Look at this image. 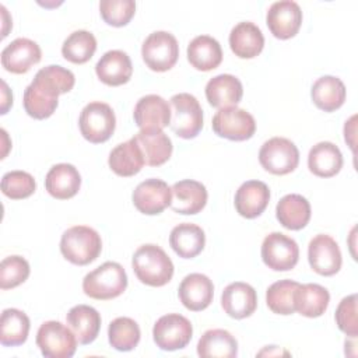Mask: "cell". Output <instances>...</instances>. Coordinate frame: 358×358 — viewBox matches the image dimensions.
Returning a JSON list of instances; mask_svg holds the SVG:
<instances>
[{"mask_svg":"<svg viewBox=\"0 0 358 358\" xmlns=\"http://www.w3.org/2000/svg\"><path fill=\"white\" fill-rule=\"evenodd\" d=\"M299 282L292 280H280L271 284L266 292L268 309L277 315H292L295 312L294 295Z\"/></svg>","mask_w":358,"mask_h":358,"instance_id":"39","label":"cell"},{"mask_svg":"<svg viewBox=\"0 0 358 358\" xmlns=\"http://www.w3.org/2000/svg\"><path fill=\"white\" fill-rule=\"evenodd\" d=\"M270 201V190L264 182L248 180L235 193V208L243 218L259 217Z\"/></svg>","mask_w":358,"mask_h":358,"instance_id":"21","label":"cell"},{"mask_svg":"<svg viewBox=\"0 0 358 358\" xmlns=\"http://www.w3.org/2000/svg\"><path fill=\"white\" fill-rule=\"evenodd\" d=\"M345 94L343 81L334 76H323L317 78L310 90L313 103L324 112H334L341 108L345 101Z\"/></svg>","mask_w":358,"mask_h":358,"instance_id":"34","label":"cell"},{"mask_svg":"<svg viewBox=\"0 0 358 358\" xmlns=\"http://www.w3.org/2000/svg\"><path fill=\"white\" fill-rule=\"evenodd\" d=\"M169 245L179 257L193 259L204 249L206 235L199 225L182 222L171 231Z\"/></svg>","mask_w":358,"mask_h":358,"instance_id":"27","label":"cell"},{"mask_svg":"<svg viewBox=\"0 0 358 358\" xmlns=\"http://www.w3.org/2000/svg\"><path fill=\"white\" fill-rule=\"evenodd\" d=\"M137 278L150 287H162L172 280L173 263L169 256L157 245L140 246L131 260Z\"/></svg>","mask_w":358,"mask_h":358,"instance_id":"2","label":"cell"},{"mask_svg":"<svg viewBox=\"0 0 358 358\" xmlns=\"http://www.w3.org/2000/svg\"><path fill=\"white\" fill-rule=\"evenodd\" d=\"M259 161L267 172L273 175H287L298 166L299 151L291 140L273 137L262 145Z\"/></svg>","mask_w":358,"mask_h":358,"instance_id":"9","label":"cell"},{"mask_svg":"<svg viewBox=\"0 0 358 358\" xmlns=\"http://www.w3.org/2000/svg\"><path fill=\"white\" fill-rule=\"evenodd\" d=\"M171 129L180 138H194L203 129V110L192 94L180 92L171 98Z\"/></svg>","mask_w":358,"mask_h":358,"instance_id":"5","label":"cell"},{"mask_svg":"<svg viewBox=\"0 0 358 358\" xmlns=\"http://www.w3.org/2000/svg\"><path fill=\"white\" fill-rule=\"evenodd\" d=\"M197 354L201 358H232L238 355V341L227 330H207L197 343Z\"/></svg>","mask_w":358,"mask_h":358,"instance_id":"35","label":"cell"},{"mask_svg":"<svg viewBox=\"0 0 358 358\" xmlns=\"http://www.w3.org/2000/svg\"><path fill=\"white\" fill-rule=\"evenodd\" d=\"M141 333L138 324L130 317H116L109 323L108 338L109 344L117 351H131L137 347Z\"/></svg>","mask_w":358,"mask_h":358,"instance_id":"38","label":"cell"},{"mask_svg":"<svg viewBox=\"0 0 358 358\" xmlns=\"http://www.w3.org/2000/svg\"><path fill=\"white\" fill-rule=\"evenodd\" d=\"M182 305L193 312L204 310L210 306L214 296L213 281L200 273L187 274L178 289Z\"/></svg>","mask_w":358,"mask_h":358,"instance_id":"18","label":"cell"},{"mask_svg":"<svg viewBox=\"0 0 358 358\" xmlns=\"http://www.w3.org/2000/svg\"><path fill=\"white\" fill-rule=\"evenodd\" d=\"M221 306L224 312L234 319L249 317L257 308L256 291L246 282H231L222 291Z\"/></svg>","mask_w":358,"mask_h":358,"instance_id":"20","label":"cell"},{"mask_svg":"<svg viewBox=\"0 0 358 358\" xmlns=\"http://www.w3.org/2000/svg\"><path fill=\"white\" fill-rule=\"evenodd\" d=\"M310 204L309 201L296 193L284 196L277 207L275 215L280 224L291 231H299L305 228L310 220Z\"/></svg>","mask_w":358,"mask_h":358,"instance_id":"28","label":"cell"},{"mask_svg":"<svg viewBox=\"0 0 358 358\" xmlns=\"http://www.w3.org/2000/svg\"><path fill=\"white\" fill-rule=\"evenodd\" d=\"M141 56L150 70L158 73L168 71L176 64L179 57L178 41L166 31H155L143 42Z\"/></svg>","mask_w":358,"mask_h":358,"instance_id":"7","label":"cell"},{"mask_svg":"<svg viewBox=\"0 0 358 358\" xmlns=\"http://www.w3.org/2000/svg\"><path fill=\"white\" fill-rule=\"evenodd\" d=\"M262 259L274 271L292 270L299 259L298 243L281 232H271L262 243Z\"/></svg>","mask_w":358,"mask_h":358,"instance_id":"12","label":"cell"},{"mask_svg":"<svg viewBox=\"0 0 358 358\" xmlns=\"http://www.w3.org/2000/svg\"><path fill=\"white\" fill-rule=\"evenodd\" d=\"M102 20L112 27H123L130 22L136 13L133 0H102L99 3Z\"/></svg>","mask_w":358,"mask_h":358,"instance_id":"42","label":"cell"},{"mask_svg":"<svg viewBox=\"0 0 358 358\" xmlns=\"http://www.w3.org/2000/svg\"><path fill=\"white\" fill-rule=\"evenodd\" d=\"M74 84L76 77L69 69L56 64L41 69L24 91L25 112L38 120L48 119L57 108L59 95L71 91Z\"/></svg>","mask_w":358,"mask_h":358,"instance_id":"1","label":"cell"},{"mask_svg":"<svg viewBox=\"0 0 358 358\" xmlns=\"http://www.w3.org/2000/svg\"><path fill=\"white\" fill-rule=\"evenodd\" d=\"M308 166L309 171L319 178H331L343 168L341 151L330 141H320L310 148Z\"/></svg>","mask_w":358,"mask_h":358,"instance_id":"31","label":"cell"},{"mask_svg":"<svg viewBox=\"0 0 358 358\" xmlns=\"http://www.w3.org/2000/svg\"><path fill=\"white\" fill-rule=\"evenodd\" d=\"M187 60L200 71L217 69L222 62V49L220 42L208 35L196 36L187 46Z\"/></svg>","mask_w":358,"mask_h":358,"instance_id":"30","label":"cell"},{"mask_svg":"<svg viewBox=\"0 0 358 358\" xmlns=\"http://www.w3.org/2000/svg\"><path fill=\"white\" fill-rule=\"evenodd\" d=\"M78 126L87 141L92 144L105 143L112 137L116 127L115 112L105 102H90L80 113Z\"/></svg>","mask_w":358,"mask_h":358,"instance_id":"6","label":"cell"},{"mask_svg":"<svg viewBox=\"0 0 358 358\" xmlns=\"http://www.w3.org/2000/svg\"><path fill=\"white\" fill-rule=\"evenodd\" d=\"M193 334L192 323L179 313L161 316L152 327V338L157 347L164 351H176L185 348Z\"/></svg>","mask_w":358,"mask_h":358,"instance_id":"10","label":"cell"},{"mask_svg":"<svg viewBox=\"0 0 358 358\" xmlns=\"http://www.w3.org/2000/svg\"><path fill=\"white\" fill-rule=\"evenodd\" d=\"M211 124L217 136L231 141L249 140L256 131L255 117L245 109L236 106L220 109L214 115Z\"/></svg>","mask_w":358,"mask_h":358,"instance_id":"11","label":"cell"},{"mask_svg":"<svg viewBox=\"0 0 358 358\" xmlns=\"http://www.w3.org/2000/svg\"><path fill=\"white\" fill-rule=\"evenodd\" d=\"M229 46L235 56L253 59L263 50L264 36L257 25L250 21H242L231 29Z\"/></svg>","mask_w":358,"mask_h":358,"instance_id":"26","label":"cell"},{"mask_svg":"<svg viewBox=\"0 0 358 358\" xmlns=\"http://www.w3.org/2000/svg\"><path fill=\"white\" fill-rule=\"evenodd\" d=\"M127 287V274L116 262H105L83 280V291L87 296L98 301L117 298Z\"/></svg>","mask_w":358,"mask_h":358,"instance_id":"4","label":"cell"},{"mask_svg":"<svg viewBox=\"0 0 358 358\" xmlns=\"http://www.w3.org/2000/svg\"><path fill=\"white\" fill-rule=\"evenodd\" d=\"M172 190L161 179H147L133 192L134 207L145 215H157L171 207Z\"/></svg>","mask_w":358,"mask_h":358,"instance_id":"15","label":"cell"},{"mask_svg":"<svg viewBox=\"0 0 358 358\" xmlns=\"http://www.w3.org/2000/svg\"><path fill=\"white\" fill-rule=\"evenodd\" d=\"M102 250L99 234L87 225H76L63 232L60 252L66 260L77 266L92 263Z\"/></svg>","mask_w":358,"mask_h":358,"instance_id":"3","label":"cell"},{"mask_svg":"<svg viewBox=\"0 0 358 358\" xmlns=\"http://www.w3.org/2000/svg\"><path fill=\"white\" fill-rule=\"evenodd\" d=\"M137 145L141 150L145 165L159 166L164 165L172 155V141L159 129L140 130L134 137Z\"/></svg>","mask_w":358,"mask_h":358,"instance_id":"24","label":"cell"},{"mask_svg":"<svg viewBox=\"0 0 358 358\" xmlns=\"http://www.w3.org/2000/svg\"><path fill=\"white\" fill-rule=\"evenodd\" d=\"M96 50L95 36L85 29L71 32L62 45V55L74 64L87 63Z\"/></svg>","mask_w":358,"mask_h":358,"instance_id":"37","label":"cell"},{"mask_svg":"<svg viewBox=\"0 0 358 358\" xmlns=\"http://www.w3.org/2000/svg\"><path fill=\"white\" fill-rule=\"evenodd\" d=\"M242 95V83L232 74L215 76L206 85V98L208 103L218 109L236 106L241 102Z\"/></svg>","mask_w":358,"mask_h":358,"instance_id":"25","label":"cell"},{"mask_svg":"<svg viewBox=\"0 0 358 358\" xmlns=\"http://www.w3.org/2000/svg\"><path fill=\"white\" fill-rule=\"evenodd\" d=\"M266 22L270 32L278 39L295 36L302 24V11L298 3L292 0L275 1L270 6Z\"/></svg>","mask_w":358,"mask_h":358,"instance_id":"14","label":"cell"},{"mask_svg":"<svg viewBox=\"0 0 358 358\" xmlns=\"http://www.w3.org/2000/svg\"><path fill=\"white\" fill-rule=\"evenodd\" d=\"M171 208L178 214L193 215L200 213L207 203V189L201 182L185 179L176 182L172 187Z\"/></svg>","mask_w":358,"mask_h":358,"instance_id":"19","label":"cell"},{"mask_svg":"<svg viewBox=\"0 0 358 358\" xmlns=\"http://www.w3.org/2000/svg\"><path fill=\"white\" fill-rule=\"evenodd\" d=\"M29 317L20 309H4L0 319V343L6 347H17L27 341Z\"/></svg>","mask_w":358,"mask_h":358,"instance_id":"36","label":"cell"},{"mask_svg":"<svg viewBox=\"0 0 358 358\" xmlns=\"http://www.w3.org/2000/svg\"><path fill=\"white\" fill-rule=\"evenodd\" d=\"M36 345L46 358H70L77 350V338L69 326L48 320L38 329Z\"/></svg>","mask_w":358,"mask_h":358,"instance_id":"8","label":"cell"},{"mask_svg":"<svg viewBox=\"0 0 358 358\" xmlns=\"http://www.w3.org/2000/svg\"><path fill=\"white\" fill-rule=\"evenodd\" d=\"M336 323L338 329L355 338L358 334V320H357V295L351 294L343 298L336 309Z\"/></svg>","mask_w":358,"mask_h":358,"instance_id":"43","label":"cell"},{"mask_svg":"<svg viewBox=\"0 0 358 358\" xmlns=\"http://www.w3.org/2000/svg\"><path fill=\"white\" fill-rule=\"evenodd\" d=\"M95 73L98 78L109 87L123 85L131 78V60L123 50H109L98 60Z\"/></svg>","mask_w":358,"mask_h":358,"instance_id":"22","label":"cell"},{"mask_svg":"<svg viewBox=\"0 0 358 358\" xmlns=\"http://www.w3.org/2000/svg\"><path fill=\"white\" fill-rule=\"evenodd\" d=\"M66 320L80 344H90L98 337L101 329V315L95 308L88 305L73 306L69 310Z\"/></svg>","mask_w":358,"mask_h":358,"instance_id":"29","label":"cell"},{"mask_svg":"<svg viewBox=\"0 0 358 358\" xmlns=\"http://www.w3.org/2000/svg\"><path fill=\"white\" fill-rule=\"evenodd\" d=\"M36 189L35 179L31 173L24 171H11L1 178V192L11 200H21L29 197Z\"/></svg>","mask_w":358,"mask_h":358,"instance_id":"40","label":"cell"},{"mask_svg":"<svg viewBox=\"0 0 358 358\" xmlns=\"http://www.w3.org/2000/svg\"><path fill=\"white\" fill-rule=\"evenodd\" d=\"M133 116L140 130H162L171 123V105L162 96L150 94L137 101Z\"/></svg>","mask_w":358,"mask_h":358,"instance_id":"17","label":"cell"},{"mask_svg":"<svg viewBox=\"0 0 358 358\" xmlns=\"http://www.w3.org/2000/svg\"><path fill=\"white\" fill-rule=\"evenodd\" d=\"M42 52L36 42L28 38H17L1 52V66L13 74H24L41 62Z\"/></svg>","mask_w":358,"mask_h":358,"instance_id":"16","label":"cell"},{"mask_svg":"<svg viewBox=\"0 0 358 358\" xmlns=\"http://www.w3.org/2000/svg\"><path fill=\"white\" fill-rule=\"evenodd\" d=\"M81 186V176L77 168L71 164L53 165L45 178V187L48 193L57 200H67L74 197Z\"/></svg>","mask_w":358,"mask_h":358,"instance_id":"23","label":"cell"},{"mask_svg":"<svg viewBox=\"0 0 358 358\" xmlns=\"http://www.w3.org/2000/svg\"><path fill=\"white\" fill-rule=\"evenodd\" d=\"M329 302V291L319 284H299L294 295L295 310L306 317L322 316L326 312Z\"/></svg>","mask_w":358,"mask_h":358,"instance_id":"33","label":"cell"},{"mask_svg":"<svg viewBox=\"0 0 358 358\" xmlns=\"http://www.w3.org/2000/svg\"><path fill=\"white\" fill-rule=\"evenodd\" d=\"M3 85V102H1V113H7V109L10 108V105H13V95L7 96V94H10L8 88H7V84L3 81L1 83Z\"/></svg>","mask_w":358,"mask_h":358,"instance_id":"44","label":"cell"},{"mask_svg":"<svg viewBox=\"0 0 358 358\" xmlns=\"http://www.w3.org/2000/svg\"><path fill=\"white\" fill-rule=\"evenodd\" d=\"M308 260L312 270L320 275L329 277L341 268V252L337 242L324 234L316 235L308 246Z\"/></svg>","mask_w":358,"mask_h":358,"instance_id":"13","label":"cell"},{"mask_svg":"<svg viewBox=\"0 0 358 358\" xmlns=\"http://www.w3.org/2000/svg\"><path fill=\"white\" fill-rule=\"evenodd\" d=\"M29 263L21 256H8L0 263V288L10 289L29 277Z\"/></svg>","mask_w":358,"mask_h":358,"instance_id":"41","label":"cell"},{"mask_svg":"<svg viewBox=\"0 0 358 358\" xmlns=\"http://www.w3.org/2000/svg\"><path fill=\"white\" fill-rule=\"evenodd\" d=\"M109 168L119 176H134L144 166V158L136 140H130L117 144L109 154Z\"/></svg>","mask_w":358,"mask_h":358,"instance_id":"32","label":"cell"}]
</instances>
